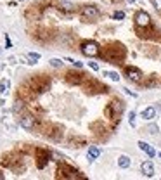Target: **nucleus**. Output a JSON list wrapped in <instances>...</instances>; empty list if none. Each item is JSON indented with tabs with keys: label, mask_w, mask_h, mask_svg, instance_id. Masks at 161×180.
<instances>
[{
	"label": "nucleus",
	"mask_w": 161,
	"mask_h": 180,
	"mask_svg": "<svg viewBox=\"0 0 161 180\" xmlns=\"http://www.w3.org/2000/svg\"><path fill=\"white\" fill-rule=\"evenodd\" d=\"M80 50H82V54H85L88 57H95L101 54V49H99V45L95 42H83Z\"/></svg>",
	"instance_id": "1"
},
{
	"label": "nucleus",
	"mask_w": 161,
	"mask_h": 180,
	"mask_svg": "<svg viewBox=\"0 0 161 180\" xmlns=\"http://www.w3.org/2000/svg\"><path fill=\"white\" fill-rule=\"evenodd\" d=\"M82 16L85 19H88V21H94V19H97L99 16H101V11H99V7H95V5H83Z\"/></svg>",
	"instance_id": "2"
},
{
	"label": "nucleus",
	"mask_w": 161,
	"mask_h": 180,
	"mask_svg": "<svg viewBox=\"0 0 161 180\" xmlns=\"http://www.w3.org/2000/svg\"><path fill=\"white\" fill-rule=\"evenodd\" d=\"M135 24L139 28H149L151 26V16L144 11H139L135 14Z\"/></svg>",
	"instance_id": "3"
},
{
	"label": "nucleus",
	"mask_w": 161,
	"mask_h": 180,
	"mask_svg": "<svg viewBox=\"0 0 161 180\" xmlns=\"http://www.w3.org/2000/svg\"><path fill=\"white\" fill-rule=\"evenodd\" d=\"M35 123H37V118H33L31 114H21L19 116V127L24 128V130H33Z\"/></svg>",
	"instance_id": "4"
},
{
	"label": "nucleus",
	"mask_w": 161,
	"mask_h": 180,
	"mask_svg": "<svg viewBox=\"0 0 161 180\" xmlns=\"http://www.w3.org/2000/svg\"><path fill=\"white\" fill-rule=\"evenodd\" d=\"M127 78L133 83H140L142 82V73L137 68H127Z\"/></svg>",
	"instance_id": "5"
},
{
	"label": "nucleus",
	"mask_w": 161,
	"mask_h": 180,
	"mask_svg": "<svg viewBox=\"0 0 161 180\" xmlns=\"http://www.w3.org/2000/svg\"><path fill=\"white\" fill-rule=\"evenodd\" d=\"M140 173H142L144 177H153L154 175V165L151 161H144L142 165H140Z\"/></svg>",
	"instance_id": "6"
},
{
	"label": "nucleus",
	"mask_w": 161,
	"mask_h": 180,
	"mask_svg": "<svg viewBox=\"0 0 161 180\" xmlns=\"http://www.w3.org/2000/svg\"><path fill=\"white\" fill-rule=\"evenodd\" d=\"M137 146H139V149L144 151V152H146L149 158H154V156H156V151H154V147L149 146L147 142H144V140H139V144H137Z\"/></svg>",
	"instance_id": "7"
},
{
	"label": "nucleus",
	"mask_w": 161,
	"mask_h": 180,
	"mask_svg": "<svg viewBox=\"0 0 161 180\" xmlns=\"http://www.w3.org/2000/svg\"><path fill=\"white\" fill-rule=\"evenodd\" d=\"M37 154H38V168H43V166L47 165V161H49L50 154L43 149H37Z\"/></svg>",
	"instance_id": "8"
},
{
	"label": "nucleus",
	"mask_w": 161,
	"mask_h": 180,
	"mask_svg": "<svg viewBox=\"0 0 161 180\" xmlns=\"http://www.w3.org/2000/svg\"><path fill=\"white\" fill-rule=\"evenodd\" d=\"M99 156H101V149L97 146H90L88 151H87V159L88 161H95Z\"/></svg>",
	"instance_id": "9"
},
{
	"label": "nucleus",
	"mask_w": 161,
	"mask_h": 180,
	"mask_svg": "<svg viewBox=\"0 0 161 180\" xmlns=\"http://www.w3.org/2000/svg\"><path fill=\"white\" fill-rule=\"evenodd\" d=\"M154 116H156V108H153V106H149V108H146L142 111V114H140V118L146 121H151L154 120Z\"/></svg>",
	"instance_id": "10"
},
{
	"label": "nucleus",
	"mask_w": 161,
	"mask_h": 180,
	"mask_svg": "<svg viewBox=\"0 0 161 180\" xmlns=\"http://www.w3.org/2000/svg\"><path fill=\"white\" fill-rule=\"evenodd\" d=\"M130 165H132V161H130V158L128 156L121 154V156L118 158V166H120V168H130Z\"/></svg>",
	"instance_id": "11"
},
{
	"label": "nucleus",
	"mask_w": 161,
	"mask_h": 180,
	"mask_svg": "<svg viewBox=\"0 0 161 180\" xmlns=\"http://www.w3.org/2000/svg\"><path fill=\"white\" fill-rule=\"evenodd\" d=\"M102 75H104V76H108L109 80H113V82H120V78H121V76L118 75L116 71H104Z\"/></svg>",
	"instance_id": "12"
},
{
	"label": "nucleus",
	"mask_w": 161,
	"mask_h": 180,
	"mask_svg": "<svg viewBox=\"0 0 161 180\" xmlns=\"http://www.w3.org/2000/svg\"><path fill=\"white\" fill-rule=\"evenodd\" d=\"M9 85H11V83H9V80H0V94L2 95H5L7 94V90H9Z\"/></svg>",
	"instance_id": "13"
},
{
	"label": "nucleus",
	"mask_w": 161,
	"mask_h": 180,
	"mask_svg": "<svg viewBox=\"0 0 161 180\" xmlns=\"http://www.w3.org/2000/svg\"><path fill=\"white\" fill-rule=\"evenodd\" d=\"M28 61H30L28 64H37L38 61H40V54H37V52H30V54H28Z\"/></svg>",
	"instance_id": "14"
},
{
	"label": "nucleus",
	"mask_w": 161,
	"mask_h": 180,
	"mask_svg": "<svg viewBox=\"0 0 161 180\" xmlns=\"http://www.w3.org/2000/svg\"><path fill=\"white\" fill-rule=\"evenodd\" d=\"M23 109H24V104H23L21 101H16V104H14V108H12V111L16 112V114H18V112H21Z\"/></svg>",
	"instance_id": "15"
},
{
	"label": "nucleus",
	"mask_w": 161,
	"mask_h": 180,
	"mask_svg": "<svg viewBox=\"0 0 161 180\" xmlns=\"http://www.w3.org/2000/svg\"><path fill=\"white\" fill-rule=\"evenodd\" d=\"M61 9H63V11H73V9H75V5L73 4H69V2H61Z\"/></svg>",
	"instance_id": "16"
},
{
	"label": "nucleus",
	"mask_w": 161,
	"mask_h": 180,
	"mask_svg": "<svg viewBox=\"0 0 161 180\" xmlns=\"http://www.w3.org/2000/svg\"><path fill=\"white\" fill-rule=\"evenodd\" d=\"M49 64H50V66H52V68H63V61H61V59H50L49 61Z\"/></svg>",
	"instance_id": "17"
},
{
	"label": "nucleus",
	"mask_w": 161,
	"mask_h": 180,
	"mask_svg": "<svg viewBox=\"0 0 161 180\" xmlns=\"http://www.w3.org/2000/svg\"><path fill=\"white\" fill-rule=\"evenodd\" d=\"M135 120H137V112L132 111L130 116H128V123H130V127H135Z\"/></svg>",
	"instance_id": "18"
},
{
	"label": "nucleus",
	"mask_w": 161,
	"mask_h": 180,
	"mask_svg": "<svg viewBox=\"0 0 161 180\" xmlns=\"http://www.w3.org/2000/svg\"><path fill=\"white\" fill-rule=\"evenodd\" d=\"M113 18H114V19H125V12H123V11L113 12Z\"/></svg>",
	"instance_id": "19"
},
{
	"label": "nucleus",
	"mask_w": 161,
	"mask_h": 180,
	"mask_svg": "<svg viewBox=\"0 0 161 180\" xmlns=\"http://www.w3.org/2000/svg\"><path fill=\"white\" fill-rule=\"evenodd\" d=\"M151 2H153L154 9H156V11H159V12H161V0H151Z\"/></svg>",
	"instance_id": "20"
},
{
	"label": "nucleus",
	"mask_w": 161,
	"mask_h": 180,
	"mask_svg": "<svg viewBox=\"0 0 161 180\" xmlns=\"http://www.w3.org/2000/svg\"><path fill=\"white\" fill-rule=\"evenodd\" d=\"M88 66H90L92 71H99V64L97 62H88Z\"/></svg>",
	"instance_id": "21"
},
{
	"label": "nucleus",
	"mask_w": 161,
	"mask_h": 180,
	"mask_svg": "<svg viewBox=\"0 0 161 180\" xmlns=\"http://www.w3.org/2000/svg\"><path fill=\"white\" fill-rule=\"evenodd\" d=\"M71 64H73V66H75V68H83V64L80 62V61H73Z\"/></svg>",
	"instance_id": "22"
},
{
	"label": "nucleus",
	"mask_w": 161,
	"mask_h": 180,
	"mask_svg": "<svg viewBox=\"0 0 161 180\" xmlns=\"http://www.w3.org/2000/svg\"><path fill=\"white\" fill-rule=\"evenodd\" d=\"M5 43H7V49H11L12 42H11V38H9V37H5Z\"/></svg>",
	"instance_id": "23"
},
{
	"label": "nucleus",
	"mask_w": 161,
	"mask_h": 180,
	"mask_svg": "<svg viewBox=\"0 0 161 180\" xmlns=\"http://www.w3.org/2000/svg\"><path fill=\"white\" fill-rule=\"evenodd\" d=\"M0 59H2V49H0Z\"/></svg>",
	"instance_id": "24"
},
{
	"label": "nucleus",
	"mask_w": 161,
	"mask_h": 180,
	"mask_svg": "<svg viewBox=\"0 0 161 180\" xmlns=\"http://www.w3.org/2000/svg\"><path fill=\"white\" fill-rule=\"evenodd\" d=\"M128 2H135V0H128Z\"/></svg>",
	"instance_id": "25"
},
{
	"label": "nucleus",
	"mask_w": 161,
	"mask_h": 180,
	"mask_svg": "<svg viewBox=\"0 0 161 180\" xmlns=\"http://www.w3.org/2000/svg\"><path fill=\"white\" fill-rule=\"evenodd\" d=\"M0 178H4V175H0Z\"/></svg>",
	"instance_id": "26"
},
{
	"label": "nucleus",
	"mask_w": 161,
	"mask_h": 180,
	"mask_svg": "<svg viewBox=\"0 0 161 180\" xmlns=\"http://www.w3.org/2000/svg\"><path fill=\"white\" fill-rule=\"evenodd\" d=\"M159 158H161V152H159Z\"/></svg>",
	"instance_id": "27"
}]
</instances>
